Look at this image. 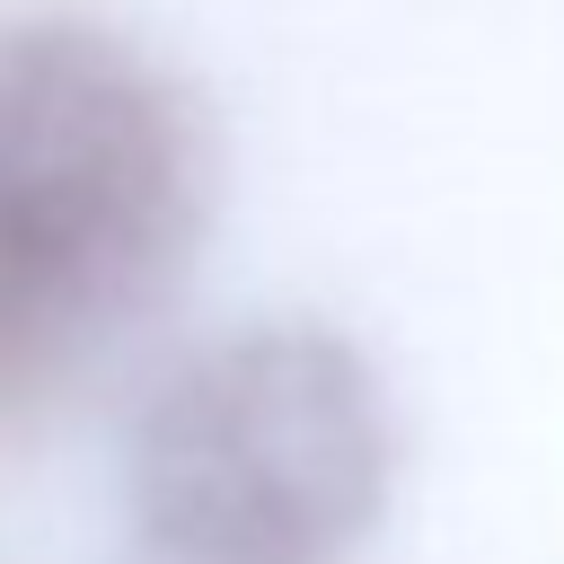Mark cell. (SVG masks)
<instances>
[{
  "label": "cell",
  "instance_id": "obj_1",
  "mask_svg": "<svg viewBox=\"0 0 564 564\" xmlns=\"http://www.w3.org/2000/svg\"><path fill=\"white\" fill-rule=\"evenodd\" d=\"M203 229V123L106 18H0V423L35 414Z\"/></svg>",
  "mask_w": 564,
  "mask_h": 564
},
{
  "label": "cell",
  "instance_id": "obj_2",
  "mask_svg": "<svg viewBox=\"0 0 564 564\" xmlns=\"http://www.w3.org/2000/svg\"><path fill=\"white\" fill-rule=\"evenodd\" d=\"M388 397L326 326L185 352L132 423V511L176 564H335L388 494Z\"/></svg>",
  "mask_w": 564,
  "mask_h": 564
}]
</instances>
